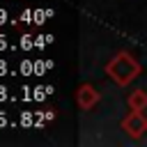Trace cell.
Masks as SVG:
<instances>
[{
    "label": "cell",
    "instance_id": "obj_1",
    "mask_svg": "<svg viewBox=\"0 0 147 147\" xmlns=\"http://www.w3.org/2000/svg\"><path fill=\"white\" fill-rule=\"evenodd\" d=\"M106 74L119 85V87H124V85H129V83H133L136 78H138V74H140V62L131 55V53H126V51H119L115 57H110V62L106 64Z\"/></svg>",
    "mask_w": 147,
    "mask_h": 147
},
{
    "label": "cell",
    "instance_id": "obj_4",
    "mask_svg": "<svg viewBox=\"0 0 147 147\" xmlns=\"http://www.w3.org/2000/svg\"><path fill=\"white\" fill-rule=\"evenodd\" d=\"M126 103H129L131 110H145V108H147V90H142V87L133 90V92L126 96Z\"/></svg>",
    "mask_w": 147,
    "mask_h": 147
},
{
    "label": "cell",
    "instance_id": "obj_5",
    "mask_svg": "<svg viewBox=\"0 0 147 147\" xmlns=\"http://www.w3.org/2000/svg\"><path fill=\"white\" fill-rule=\"evenodd\" d=\"M30 39H32L30 34H23V37H21V48H25V51H28V48H32V46H34V41H30Z\"/></svg>",
    "mask_w": 147,
    "mask_h": 147
},
{
    "label": "cell",
    "instance_id": "obj_3",
    "mask_svg": "<svg viewBox=\"0 0 147 147\" xmlns=\"http://www.w3.org/2000/svg\"><path fill=\"white\" fill-rule=\"evenodd\" d=\"M99 99H101V94L96 92V87H94L92 83H83V85L76 90V101H78V106H80L83 110H92V108L99 103Z\"/></svg>",
    "mask_w": 147,
    "mask_h": 147
},
{
    "label": "cell",
    "instance_id": "obj_2",
    "mask_svg": "<svg viewBox=\"0 0 147 147\" xmlns=\"http://www.w3.org/2000/svg\"><path fill=\"white\" fill-rule=\"evenodd\" d=\"M122 131H124L129 138H133V140L142 138V136L147 133V117L142 115V110H131V113L122 119Z\"/></svg>",
    "mask_w": 147,
    "mask_h": 147
}]
</instances>
